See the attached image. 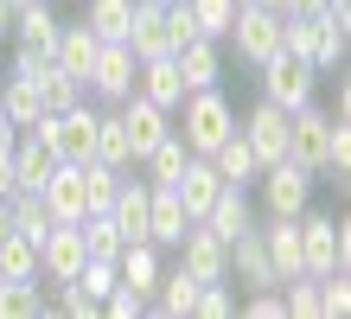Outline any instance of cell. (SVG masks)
Returning a JSON list of instances; mask_svg holds the SVG:
<instances>
[{
    "label": "cell",
    "instance_id": "14",
    "mask_svg": "<svg viewBox=\"0 0 351 319\" xmlns=\"http://www.w3.org/2000/svg\"><path fill=\"white\" fill-rule=\"evenodd\" d=\"M237 128H243V141L256 147V160H262V166H268V160H287V109H275L268 96H262Z\"/></svg>",
    "mask_w": 351,
    "mask_h": 319
},
{
    "label": "cell",
    "instance_id": "7",
    "mask_svg": "<svg viewBox=\"0 0 351 319\" xmlns=\"http://www.w3.org/2000/svg\"><path fill=\"white\" fill-rule=\"evenodd\" d=\"M38 128H45V141H51V154L58 160H71V166H84L96 154V102H71L64 115H38Z\"/></svg>",
    "mask_w": 351,
    "mask_h": 319
},
{
    "label": "cell",
    "instance_id": "26",
    "mask_svg": "<svg viewBox=\"0 0 351 319\" xmlns=\"http://www.w3.org/2000/svg\"><path fill=\"white\" fill-rule=\"evenodd\" d=\"M204 230H211V237H243V230H256V211H250V198H243V185H223L217 191V204L204 211Z\"/></svg>",
    "mask_w": 351,
    "mask_h": 319
},
{
    "label": "cell",
    "instance_id": "30",
    "mask_svg": "<svg viewBox=\"0 0 351 319\" xmlns=\"http://www.w3.org/2000/svg\"><path fill=\"white\" fill-rule=\"evenodd\" d=\"M185 160H192V147H185L179 134H167L160 147H147V154H141V173H147V185H173V179L185 173Z\"/></svg>",
    "mask_w": 351,
    "mask_h": 319
},
{
    "label": "cell",
    "instance_id": "8",
    "mask_svg": "<svg viewBox=\"0 0 351 319\" xmlns=\"http://www.w3.org/2000/svg\"><path fill=\"white\" fill-rule=\"evenodd\" d=\"M262 71V96L275 102V109H300V102H313V90H319V71L306 58H294V51H275L268 64H256Z\"/></svg>",
    "mask_w": 351,
    "mask_h": 319
},
{
    "label": "cell",
    "instance_id": "43",
    "mask_svg": "<svg viewBox=\"0 0 351 319\" xmlns=\"http://www.w3.org/2000/svg\"><path fill=\"white\" fill-rule=\"evenodd\" d=\"M13 13H19V7H13V0H0V38H7V32H13Z\"/></svg>",
    "mask_w": 351,
    "mask_h": 319
},
{
    "label": "cell",
    "instance_id": "10",
    "mask_svg": "<svg viewBox=\"0 0 351 319\" xmlns=\"http://www.w3.org/2000/svg\"><path fill=\"white\" fill-rule=\"evenodd\" d=\"M326 141H332V115L326 109H313V102L287 109V160H300L306 173H319L326 166Z\"/></svg>",
    "mask_w": 351,
    "mask_h": 319
},
{
    "label": "cell",
    "instance_id": "32",
    "mask_svg": "<svg viewBox=\"0 0 351 319\" xmlns=\"http://www.w3.org/2000/svg\"><path fill=\"white\" fill-rule=\"evenodd\" d=\"M128 19H134V0H90L84 7V26L96 38H121L128 45Z\"/></svg>",
    "mask_w": 351,
    "mask_h": 319
},
{
    "label": "cell",
    "instance_id": "41",
    "mask_svg": "<svg viewBox=\"0 0 351 319\" xmlns=\"http://www.w3.org/2000/svg\"><path fill=\"white\" fill-rule=\"evenodd\" d=\"M13 191H19V179H13V154H0V204H7Z\"/></svg>",
    "mask_w": 351,
    "mask_h": 319
},
{
    "label": "cell",
    "instance_id": "20",
    "mask_svg": "<svg viewBox=\"0 0 351 319\" xmlns=\"http://www.w3.org/2000/svg\"><path fill=\"white\" fill-rule=\"evenodd\" d=\"M185 230H192V217H185L179 191H173V185H154V198H147V243H154V249H173Z\"/></svg>",
    "mask_w": 351,
    "mask_h": 319
},
{
    "label": "cell",
    "instance_id": "24",
    "mask_svg": "<svg viewBox=\"0 0 351 319\" xmlns=\"http://www.w3.org/2000/svg\"><path fill=\"white\" fill-rule=\"evenodd\" d=\"M102 166H115V173H128L134 166V147H128V121H121V109L109 102V109H96V154Z\"/></svg>",
    "mask_w": 351,
    "mask_h": 319
},
{
    "label": "cell",
    "instance_id": "2",
    "mask_svg": "<svg viewBox=\"0 0 351 319\" xmlns=\"http://www.w3.org/2000/svg\"><path fill=\"white\" fill-rule=\"evenodd\" d=\"M300 255L306 274H351V224L326 217V211H300Z\"/></svg>",
    "mask_w": 351,
    "mask_h": 319
},
{
    "label": "cell",
    "instance_id": "9",
    "mask_svg": "<svg viewBox=\"0 0 351 319\" xmlns=\"http://www.w3.org/2000/svg\"><path fill=\"white\" fill-rule=\"evenodd\" d=\"M134 51L121 45V38H102L96 45V64H90V77H84V90L96 102H121V96H134Z\"/></svg>",
    "mask_w": 351,
    "mask_h": 319
},
{
    "label": "cell",
    "instance_id": "11",
    "mask_svg": "<svg viewBox=\"0 0 351 319\" xmlns=\"http://www.w3.org/2000/svg\"><path fill=\"white\" fill-rule=\"evenodd\" d=\"M173 249H179V268L192 274V281H230V243L211 237L204 224H192Z\"/></svg>",
    "mask_w": 351,
    "mask_h": 319
},
{
    "label": "cell",
    "instance_id": "39",
    "mask_svg": "<svg viewBox=\"0 0 351 319\" xmlns=\"http://www.w3.org/2000/svg\"><path fill=\"white\" fill-rule=\"evenodd\" d=\"M243 313H250V319H287V307H281V287H250Z\"/></svg>",
    "mask_w": 351,
    "mask_h": 319
},
{
    "label": "cell",
    "instance_id": "6",
    "mask_svg": "<svg viewBox=\"0 0 351 319\" xmlns=\"http://www.w3.org/2000/svg\"><path fill=\"white\" fill-rule=\"evenodd\" d=\"M281 19L287 13H275V7H256V0H237V19H230V45H237V58H250V64H268L281 51Z\"/></svg>",
    "mask_w": 351,
    "mask_h": 319
},
{
    "label": "cell",
    "instance_id": "22",
    "mask_svg": "<svg viewBox=\"0 0 351 319\" xmlns=\"http://www.w3.org/2000/svg\"><path fill=\"white\" fill-rule=\"evenodd\" d=\"M204 160L217 166V179H223V185H256V173H262V160H256V147L243 141V128H230V134H223Z\"/></svg>",
    "mask_w": 351,
    "mask_h": 319
},
{
    "label": "cell",
    "instance_id": "5",
    "mask_svg": "<svg viewBox=\"0 0 351 319\" xmlns=\"http://www.w3.org/2000/svg\"><path fill=\"white\" fill-rule=\"evenodd\" d=\"M256 185H262V211L268 217H300V211L313 204V173H306L300 160H268L256 173Z\"/></svg>",
    "mask_w": 351,
    "mask_h": 319
},
{
    "label": "cell",
    "instance_id": "40",
    "mask_svg": "<svg viewBox=\"0 0 351 319\" xmlns=\"http://www.w3.org/2000/svg\"><path fill=\"white\" fill-rule=\"evenodd\" d=\"M281 13H287V19H319L326 0H281Z\"/></svg>",
    "mask_w": 351,
    "mask_h": 319
},
{
    "label": "cell",
    "instance_id": "45",
    "mask_svg": "<svg viewBox=\"0 0 351 319\" xmlns=\"http://www.w3.org/2000/svg\"><path fill=\"white\" fill-rule=\"evenodd\" d=\"M13 7H26V0H13Z\"/></svg>",
    "mask_w": 351,
    "mask_h": 319
},
{
    "label": "cell",
    "instance_id": "23",
    "mask_svg": "<svg viewBox=\"0 0 351 319\" xmlns=\"http://www.w3.org/2000/svg\"><path fill=\"white\" fill-rule=\"evenodd\" d=\"M230 274H237L243 287H281L275 281V262H268V249H262V230L230 237Z\"/></svg>",
    "mask_w": 351,
    "mask_h": 319
},
{
    "label": "cell",
    "instance_id": "4",
    "mask_svg": "<svg viewBox=\"0 0 351 319\" xmlns=\"http://www.w3.org/2000/svg\"><path fill=\"white\" fill-rule=\"evenodd\" d=\"M58 26H64V19H58L45 0H26V7L13 13V71H38V64L51 58V45H58Z\"/></svg>",
    "mask_w": 351,
    "mask_h": 319
},
{
    "label": "cell",
    "instance_id": "44",
    "mask_svg": "<svg viewBox=\"0 0 351 319\" xmlns=\"http://www.w3.org/2000/svg\"><path fill=\"white\" fill-rule=\"evenodd\" d=\"M7 230H13V211H7V204H0V237H7Z\"/></svg>",
    "mask_w": 351,
    "mask_h": 319
},
{
    "label": "cell",
    "instance_id": "1",
    "mask_svg": "<svg viewBox=\"0 0 351 319\" xmlns=\"http://www.w3.org/2000/svg\"><path fill=\"white\" fill-rule=\"evenodd\" d=\"M345 38H351V26L332 19V13H319V19H281V51L306 58L319 77L345 64Z\"/></svg>",
    "mask_w": 351,
    "mask_h": 319
},
{
    "label": "cell",
    "instance_id": "31",
    "mask_svg": "<svg viewBox=\"0 0 351 319\" xmlns=\"http://www.w3.org/2000/svg\"><path fill=\"white\" fill-rule=\"evenodd\" d=\"M0 281H38V243L7 230L0 237Z\"/></svg>",
    "mask_w": 351,
    "mask_h": 319
},
{
    "label": "cell",
    "instance_id": "15",
    "mask_svg": "<svg viewBox=\"0 0 351 319\" xmlns=\"http://www.w3.org/2000/svg\"><path fill=\"white\" fill-rule=\"evenodd\" d=\"M128 51H134V58H173L167 0H134V19H128Z\"/></svg>",
    "mask_w": 351,
    "mask_h": 319
},
{
    "label": "cell",
    "instance_id": "18",
    "mask_svg": "<svg viewBox=\"0 0 351 319\" xmlns=\"http://www.w3.org/2000/svg\"><path fill=\"white\" fill-rule=\"evenodd\" d=\"M134 96H147V102H160V109H179L185 102V77H179V64L173 58H141L134 64Z\"/></svg>",
    "mask_w": 351,
    "mask_h": 319
},
{
    "label": "cell",
    "instance_id": "27",
    "mask_svg": "<svg viewBox=\"0 0 351 319\" xmlns=\"http://www.w3.org/2000/svg\"><path fill=\"white\" fill-rule=\"evenodd\" d=\"M179 64V77H185V90H211V83L223 77V58H217V38H192V45H179L173 51Z\"/></svg>",
    "mask_w": 351,
    "mask_h": 319
},
{
    "label": "cell",
    "instance_id": "21",
    "mask_svg": "<svg viewBox=\"0 0 351 319\" xmlns=\"http://www.w3.org/2000/svg\"><path fill=\"white\" fill-rule=\"evenodd\" d=\"M160 249L154 243H121V255H115V281L121 287H134L141 300H154V287H160Z\"/></svg>",
    "mask_w": 351,
    "mask_h": 319
},
{
    "label": "cell",
    "instance_id": "36",
    "mask_svg": "<svg viewBox=\"0 0 351 319\" xmlns=\"http://www.w3.org/2000/svg\"><path fill=\"white\" fill-rule=\"evenodd\" d=\"M319 281V319H345L351 313V274H313Z\"/></svg>",
    "mask_w": 351,
    "mask_h": 319
},
{
    "label": "cell",
    "instance_id": "13",
    "mask_svg": "<svg viewBox=\"0 0 351 319\" xmlns=\"http://www.w3.org/2000/svg\"><path fill=\"white\" fill-rule=\"evenodd\" d=\"M84 262H90V255H84V230H77V224H51V237L38 243V281L58 287V281H71Z\"/></svg>",
    "mask_w": 351,
    "mask_h": 319
},
{
    "label": "cell",
    "instance_id": "25",
    "mask_svg": "<svg viewBox=\"0 0 351 319\" xmlns=\"http://www.w3.org/2000/svg\"><path fill=\"white\" fill-rule=\"evenodd\" d=\"M0 115H7L13 128H32L38 115H45V102H38V71H13L7 83H0Z\"/></svg>",
    "mask_w": 351,
    "mask_h": 319
},
{
    "label": "cell",
    "instance_id": "16",
    "mask_svg": "<svg viewBox=\"0 0 351 319\" xmlns=\"http://www.w3.org/2000/svg\"><path fill=\"white\" fill-rule=\"evenodd\" d=\"M173 191H179V204H185V217H192V224H204V211L217 204V191H223V179H217V166L204 160V154H192V160H185V173L173 179Z\"/></svg>",
    "mask_w": 351,
    "mask_h": 319
},
{
    "label": "cell",
    "instance_id": "34",
    "mask_svg": "<svg viewBox=\"0 0 351 319\" xmlns=\"http://www.w3.org/2000/svg\"><path fill=\"white\" fill-rule=\"evenodd\" d=\"M32 313H51L38 281H0V319H32Z\"/></svg>",
    "mask_w": 351,
    "mask_h": 319
},
{
    "label": "cell",
    "instance_id": "29",
    "mask_svg": "<svg viewBox=\"0 0 351 319\" xmlns=\"http://www.w3.org/2000/svg\"><path fill=\"white\" fill-rule=\"evenodd\" d=\"M90 90H84V77H71V71H58V64L45 58L38 64V102H45V115H64L71 102H84Z\"/></svg>",
    "mask_w": 351,
    "mask_h": 319
},
{
    "label": "cell",
    "instance_id": "33",
    "mask_svg": "<svg viewBox=\"0 0 351 319\" xmlns=\"http://www.w3.org/2000/svg\"><path fill=\"white\" fill-rule=\"evenodd\" d=\"M84 255H96V262H115L121 255V230H115V217L109 211H84Z\"/></svg>",
    "mask_w": 351,
    "mask_h": 319
},
{
    "label": "cell",
    "instance_id": "3",
    "mask_svg": "<svg viewBox=\"0 0 351 319\" xmlns=\"http://www.w3.org/2000/svg\"><path fill=\"white\" fill-rule=\"evenodd\" d=\"M179 109H185V128H173V134L192 147V154H211V147L237 128V109L217 96V83H211V90H185V102H179Z\"/></svg>",
    "mask_w": 351,
    "mask_h": 319
},
{
    "label": "cell",
    "instance_id": "12",
    "mask_svg": "<svg viewBox=\"0 0 351 319\" xmlns=\"http://www.w3.org/2000/svg\"><path fill=\"white\" fill-rule=\"evenodd\" d=\"M38 198H45V211H51L58 224H84V211H90V191H84V166L58 160V166H51V179L38 185Z\"/></svg>",
    "mask_w": 351,
    "mask_h": 319
},
{
    "label": "cell",
    "instance_id": "37",
    "mask_svg": "<svg viewBox=\"0 0 351 319\" xmlns=\"http://www.w3.org/2000/svg\"><path fill=\"white\" fill-rule=\"evenodd\" d=\"M230 281H198V294H192V313L198 319H230Z\"/></svg>",
    "mask_w": 351,
    "mask_h": 319
},
{
    "label": "cell",
    "instance_id": "42",
    "mask_svg": "<svg viewBox=\"0 0 351 319\" xmlns=\"http://www.w3.org/2000/svg\"><path fill=\"white\" fill-rule=\"evenodd\" d=\"M13 141H19V128H13L7 115H0V154H13Z\"/></svg>",
    "mask_w": 351,
    "mask_h": 319
},
{
    "label": "cell",
    "instance_id": "17",
    "mask_svg": "<svg viewBox=\"0 0 351 319\" xmlns=\"http://www.w3.org/2000/svg\"><path fill=\"white\" fill-rule=\"evenodd\" d=\"M115 109H121V121H128V147H134V166H141V154H147V147H160V141L173 134V128H167V109H160V102H147V96H121Z\"/></svg>",
    "mask_w": 351,
    "mask_h": 319
},
{
    "label": "cell",
    "instance_id": "28",
    "mask_svg": "<svg viewBox=\"0 0 351 319\" xmlns=\"http://www.w3.org/2000/svg\"><path fill=\"white\" fill-rule=\"evenodd\" d=\"M96 45H102V38H96L90 26H58L51 64H58V71H71V77H90V64H96Z\"/></svg>",
    "mask_w": 351,
    "mask_h": 319
},
{
    "label": "cell",
    "instance_id": "19",
    "mask_svg": "<svg viewBox=\"0 0 351 319\" xmlns=\"http://www.w3.org/2000/svg\"><path fill=\"white\" fill-rule=\"evenodd\" d=\"M262 249H268V262H275V281H281V287L294 281V274H306V255H300V224H294V217H268Z\"/></svg>",
    "mask_w": 351,
    "mask_h": 319
},
{
    "label": "cell",
    "instance_id": "38",
    "mask_svg": "<svg viewBox=\"0 0 351 319\" xmlns=\"http://www.w3.org/2000/svg\"><path fill=\"white\" fill-rule=\"evenodd\" d=\"M102 313H109V319H134V313H147V300H141V294L134 287H109V294H102Z\"/></svg>",
    "mask_w": 351,
    "mask_h": 319
},
{
    "label": "cell",
    "instance_id": "35",
    "mask_svg": "<svg viewBox=\"0 0 351 319\" xmlns=\"http://www.w3.org/2000/svg\"><path fill=\"white\" fill-rule=\"evenodd\" d=\"M185 13H192V26L204 38H223V32H230V19H237V0H185Z\"/></svg>",
    "mask_w": 351,
    "mask_h": 319
}]
</instances>
